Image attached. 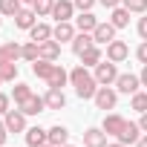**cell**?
<instances>
[{
	"instance_id": "10",
	"label": "cell",
	"mask_w": 147,
	"mask_h": 147,
	"mask_svg": "<svg viewBox=\"0 0 147 147\" xmlns=\"http://www.w3.org/2000/svg\"><path fill=\"white\" fill-rule=\"evenodd\" d=\"M35 23H38V12H35L32 6H29V9H20V12L15 15V26H18V29H26V32H29Z\"/></svg>"
},
{
	"instance_id": "15",
	"label": "cell",
	"mask_w": 147,
	"mask_h": 147,
	"mask_svg": "<svg viewBox=\"0 0 147 147\" xmlns=\"http://www.w3.org/2000/svg\"><path fill=\"white\" fill-rule=\"evenodd\" d=\"M92 38H95V43H110V40H115V26L110 20L107 23H98L95 32H92Z\"/></svg>"
},
{
	"instance_id": "24",
	"label": "cell",
	"mask_w": 147,
	"mask_h": 147,
	"mask_svg": "<svg viewBox=\"0 0 147 147\" xmlns=\"http://www.w3.org/2000/svg\"><path fill=\"white\" fill-rule=\"evenodd\" d=\"M49 38H52V26H46V23H35L29 29V40H35V43H43Z\"/></svg>"
},
{
	"instance_id": "23",
	"label": "cell",
	"mask_w": 147,
	"mask_h": 147,
	"mask_svg": "<svg viewBox=\"0 0 147 147\" xmlns=\"http://www.w3.org/2000/svg\"><path fill=\"white\" fill-rule=\"evenodd\" d=\"M75 26H78V32H90V35H92V32H95V26H98V18H95L92 12H81Z\"/></svg>"
},
{
	"instance_id": "46",
	"label": "cell",
	"mask_w": 147,
	"mask_h": 147,
	"mask_svg": "<svg viewBox=\"0 0 147 147\" xmlns=\"http://www.w3.org/2000/svg\"><path fill=\"white\" fill-rule=\"evenodd\" d=\"M0 23H3V15H0Z\"/></svg>"
},
{
	"instance_id": "40",
	"label": "cell",
	"mask_w": 147,
	"mask_h": 147,
	"mask_svg": "<svg viewBox=\"0 0 147 147\" xmlns=\"http://www.w3.org/2000/svg\"><path fill=\"white\" fill-rule=\"evenodd\" d=\"M138 127H141V133H147V113H141V121H138Z\"/></svg>"
},
{
	"instance_id": "37",
	"label": "cell",
	"mask_w": 147,
	"mask_h": 147,
	"mask_svg": "<svg viewBox=\"0 0 147 147\" xmlns=\"http://www.w3.org/2000/svg\"><path fill=\"white\" fill-rule=\"evenodd\" d=\"M6 138H9V127H6V121H0V147L6 144Z\"/></svg>"
},
{
	"instance_id": "8",
	"label": "cell",
	"mask_w": 147,
	"mask_h": 147,
	"mask_svg": "<svg viewBox=\"0 0 147 147\" xmlns=\"http://www.w3.org/2000/svg\"><path fill=\"white\" fill-rule=\"evenodd\" d=\"M75 15V3L72 0H55V9H52V18L61 23V20H72Z\"/></svg>"
},
{
	"instance_id": "48",
	"label": "cell",
	"mask_w": 147,
	"mask_h": 147,
	"mask_svg": "<svg viewBox=\"0 0 147 147\" xmlns=\"http://www.w3.org/2000/svg\"><path fill=\"white\" fill-rule=\"evenodd\" d=\"M0 84H3V78H0Z\"/></svg>"
},
{
	"instance_id": "39",
	"label": "cell",
	"mask_w": 147,
	"mask_h": 147,
	"mask_svg": "<svg viewBox=\"0 0 147 147\" xmlns=\"http://www.w3.org/2000/svg\"><path fill=\"white\" fill-rule=\"evenodd\" d=\"M101 3H104L107 9H115V6H121V0H101Z\"/></svg>"
},
{
	"instance_id": "44",
	"label": "cell",
	"mask_w": 147,
	"mask_h": 147,
	"mask_svg": "<svg viewBox=\"0 0 147 147\" xmlns=\"http://www.w3.org/2000/svg\"><path fill=\"white\" fill-rule=\"evenodd\" d=\"M20 3H26V6H32V3H35V0H20Z\"/></svg>"
},
{
	"instance_id": "32",
	"label": "cell",
	"mask_w": 147,
	"mask_h": 147,
	"mask_svg": "<svg viewBox=\"0 0 147 147\" xmlns=\"http://www.w3.org/2000/svg\"><path fill=\"white\" fill-rule=\"evenodd\" d=\"M133 110L147 113V92H133Z\"/></svg>"
},
{
	"instance_id": "33",
	"label": "cell",
	"mask_w": 147,
	"mask_h": 147,
	"mask_svg": "<svg viewBox=\"0 0 147 147\" xmlns=\"http://www.w3.org/2000/svg\"><path fill=\"white\" fill-rule=\"evenodd\" d=\"M0 78H3V81H15V78H18V63H6V66H0Z\"/></svg>"
},
{
	"instance_id": "2",
	"label": "cell",
	"mask_w": 147,
	"mask_h": 147,
	"mask_svg": "<svg viewBox=\"0 0 147 147\" xmlns=\"http://www.w3.org/2000/svg\"><path fill=\"white\" fill-rule=\"evenodd\" d=\"M92 75H95V81H98L101 87H110V84H115V78L121 75V72H118V66H115L113 61H101V63L95 66Z\"/></svg>"
},
{
	"instance_id": "17",
	"label": "cell",
	"mask_w": 147,
	"mask_h": 147,
	"mask_svg": "<svg viewBox=\"0 0 147 147\" xmlns=\"http://www.w3.org/2000/svg\"><path fill=\"white\" fill-rule=\"evenodd\" d=\"M20 58V46L18 43H3V46H0V66H6V63H15Z\"/></svg>"
},
{
	"instance_id": "36",
	"label": "cell",
	"mask_w": 147,
	"mask_h": 147,
	"mask_svg": "<svg viewBox=\"0 0 147 147\" xmlns=\"http://www.w3.org/2000/svg\"><path fill=\"white\" fill-rule=\"evenodd\" d=\"M9 104H12V98H9L6 92H0V115H6V113H9Z\"/></svg>"
},
{
	"instance_id": "20",
	"label": "cell",
	"mask_w": 147,
	"mask_h": 147,
	"mask_svg": "<svg viewBox=\"0 0 147 147\" xmlns=\"http://www.w3.org/2000/svg\"><path fill=\"white\" fill-rule=\"evenodd\" d=\"M49 141V133L46 130H40V127H29L26 130V144L29 147H40V144H46Z\"/></svg>"
},
{
	"instance_id": "26",
	"label": "cell",
	"mask_w": 147,
	"mask_h": 147,
	"mask_svg": "<svg viewBox=\"0 0 147 147\" xmlns=\"http://www.w3.org/2000/svg\"><path fill=\"white\" fill-rule=\"evenodd\" d=\"M81 63H84V66H98V63H101V49H98V43L90 46V49L81 55Z\"/></svg>"
},
{
	"instance_id": "5",
	"label": "cell",
	"mask_w": 147,
	"mask_h": 147,
	"mask_svg": "<svg viewBox=\"0 0 147 147\" xmlns=\"http://www.w3.org/2000/svg\"><path fill=\"white\" fill-rule=\"evenodd\" d=\"M127 55H130V46L124 40H110L107 43V61L121 63V61H127Z\"/></svg>"
},
{
	"instance_id": "3",
	"label": "cell",
	"mask_w": 147,
	"mask_h": 147,
	"mask_svg": "<svg viewBox=\"0 0 147 147\" xmlns=\"http://www.w3.org/2000/svg\"><path fill=\"white\" fill-rule=\"evenodd\" d=\"M138 87H141V78H138V75H133V72H121V75L115 78V90H118V92H124V95L138 92Z\"/></svg>"
},
{
	"instance_id": "42",
	"label": "cell",
	"mask_w": 147,
	"mask_h": 147,
	"mask_svg": "<svg viewBox=\"0 0 147 147\" xmlns=\"http://www.w3.org/2000/svg\"><path fill=\"white\" fill-rule=\"evenodd\" d=\"M136 147H147V136H141V138L136 141Z\"/></svg>"
},
{
	"instance_id": "6",
	"label": "cell",
	"mask_w": 147,
	"mask_h": 147,
	"mask_svg": "<svg viewBox=\"0 0 147 147\" xmlns=\"http://www.w3.org/2000/svg\"><path fill=\"white\" fill-rule=\"evenodd\" d=\"M18 110H20V113H26V115H38V113H43V110H46V101H43L40 95H35V92H32L26 101H20V104H18Z\"/></svg>"
},
{
	"instance_id": "13",
	"label": "cell",
	"mask_w": 147,
	"mask_h": 147,
	"mask_svg": "<svg viewBox=\"0 0 147 147\" xmlns=\"http://www.w3.org/2000/svg\"><path fill=\"white\" fill-rule=\"evenodd\" d=\"M90 46H95V38H92L90 32H78L75 38H72V52H75L78 58H81V55H84Z\"/></svg>"
},
{
	"instance_id": "47",
	"label": "cell",
	"mask_w": 147,
	"mask_h": 147,
	"mask_svg": "<svg viewBox=\"0 0 147 147\" xmlns=\"http://www.w3.org/2000/svg\"><path fill=\"white\" fill-rule=\"evenodd\" d=\"M63 147H72V144H63Z\"/></svg>"
},
{
	"instance_id": "9",
	"label": "cell",
	"mask_w": 147,
	"mask_h": 147,
	"mask_svg": "<svg viewBox=\"0 0 147 147\" xmlns=\"http://www.w3.org/2000/svg\"><path fill=\"white\" fill-rule=\"evenodd\" d=\"M78 32H75V26H72L69 20H61V23H55V29H52V38L58 40V43H66V40H72Z\"/></svg>"
},
{
	"instance_id": "29",
	"label": "cell",
	"mask_w": 147,
	"mask_h": 147,
	"mask_svg": "<svg viewBox=\"0 0 147 147\" xmlns=\"http://www.w3.org/2000/svg\"><path fill=\"white\" fill-rule=\"evenodd\" d=\"M32 9L38 12V18H46V15H52V9H55V0H35Z\"/></svg>"
},
{
	"instance_id": "21",
	"label": "cell",
	"mask_w": 147,
	"mask_h": 147,
	"mask_svg": "<svg viewBox=\"0 0 147 147\" xmlns=\"http://www.w3.org/2000/svg\"><path fill=\"white\" fill-rule=\"evenodd\" d=\"M52 69H55V61H43V58L32 61V72H35L38 78H43V81H49V75H52Z\"/></svg>"
},
{
	"instance_id": "19",
	"label": "cell",
	"mask_w": 147,
	"mask_h": 147,
	"mask_svg": "<svg viewBox=\"0 0 147 147\" xmlns=\"http://www.w3.org/2000/svg\"><path fill=\"white\" fill-rule=\"evenodd\" d=\"M46 133H49V144H52V147H63V144H66V138H69V130H66V127H61V124L49 127Z\"/></svg>"
},
{
	"instance_id": "43",
	"label": "cell",
	"mask_w": 147,
	"mask_h": 147,
	"mask_svg": "<svg viewBox=\"0 0 147 147\" xmlns=\"http://www.w3.org/2000/svg\"><path fill=\"white\" fill-rule=\"evenodd\" d=\"M107 147H127V144H121V141H115V144H107Z\"/></svg>"
},
{
	"instance_id": "31",
	"label": "cell",
	"mask_w": 147,
	"mask_h": 147,
	"mask_svg": "<svg viewBox=\"0 0 147 147\" xmlns=\"http://www.w3.org/2000/svg\"><path fill=\"white\" fill-rule=\"evenodd\" d=\"M121 6L127 12H136V15H144L147 12V0H121Z\"/></svg>"
},
{
	"instance_id": "34",
	"label": "cell",
	"mask_w": 147,
	"mask_h": 147,
	"mask_svg": "<svg viewBox=\"0 0 147 147\" xmlns=\"http://www.w3.org/2000/svg\"><path fill=\"white\" fill-rule=\"evenodd\" d=\"M72 3H75L78 12H90V9L95 6V0H72Z\"/></svg>"
},
{
	"instance_id": "25",
	"label": "cell",
	"mask_w": 147,
	"mask_h": 147,
	"mask_svg": "<svg viewBox=\"0 0 147 147\" xmlns=\"http://www.w3.org/2000/svg\"><path fill=\"white\" fill-rule=\"evenodd\" d=\"M110 23H113L115 29H124V26L130 23V12H127L124 6H115V9H113V15H110Z\"/></svg>"
},
{
	"instance_id": "38",
	"label": "cell",
	"mask_w": 147,
	"mask_h": 147,
	"mask_svg": "<svg viewBox=\"0 0 147 147\" xmlns=\"http://www.w3.org/2000/svg\"><path fill=\"white\" fill-rule=\"evenodd\" d=\"M138 35H141V40H147V18L138 20Z\"/></svg>"
},
{
	"instance_id": "41",
	"label": "cell",
	"mask_w": 147,
	"mask_h": 147,
	"mask_svg": "<svg viewBox=\"0 0 147 147\" xmlns=\"http://www.w3.org/2000/svg\"><path fill=\"white\" fill-rule=\"evenodd\" d=\"M138 78H141V87H147V63H144V69H141V75H138Z\"/></svg>"
},
{
	"instance_id": "7",
	"label": "cell",
	"mask_w": 147,
	"mask_h": 147,
	"mask_svg": "<svg viewBox=\"0 0 147 147\" xmlns=\"http://www.w3.org/2000/svg\"><path fill=\"white\" fill-rule=\"evenodd\" d=\"M3 121H6L9 133H26V113H20V110H9Z\"/></svg>"
},
{
	"instance_id": "35",
	"label": "cell",
	"mask_w": 147,
	"mask_h": 147,
	"mask_svg": "<svg viewBox=\"0 0 147 147\" xmlns=\"http://www.w3.org/2000/svg\"><path fill=\"white\" fill-rule=\"evenodd\" d=\"M136 58H138L141 63H147V40H141V43H138V49H136Z\"/></svg>"
},
{
	"instance_id": "45",
	"label": "cell",
	"mask_w": 147,
	"mask_h": 147,
	"mask_svg": "<svg viewBox=\"0 0 147 147\" xmlns=\"http://www.w3.org/2000/svg\"><path fill=\"white\" fill-rule=\"evenodd\" d=\"M40 147H52V144H49V141H46V144H40Z\"/></svg>"
},
{
	"instance_id": "4",
	"label": "cell",
	"mask_w": 147,
	"mask_h": 147,
	"mask_svg": "<svg viewBox=\"0 0 147 147\" xmlns=\"http://www.w3.org/2000/svg\"><path fill=\"white\" fill-rule=\"evenodd\" d=\"M95 107L98 110H113L115 107V101H118V92L113 90V87H98V92H95Z\"/></svg>"
},
{
	"instance_id": "1",
	"label": "cell",
	"mask_w": 147,
	"mask_h": 147,
	"mask_svg": "<svg viewBox=\"0 0 147 147\" xmlns=\"http://www.w3.org/2000/svg\"><path fill=\"white\" fill-rule=\"evenodd\" d=\"M69 84L75 87V95H78V98H95V92H98V87H101V84L95 81V75H92L84 63L69 72Z\"/></svg>"
},
{
	"instance_id": "11",
	"label": "cell",
	"mask_w": 147,
	"mask_h": 147,
	"mask_svg": "<svg viewBox=\"0 0 147 147\" xmlns=\"http://www.w3.org/2000/svg\"><path fill=\"white\" fill-rule=\"evenodd\" d=\"M43 101H46V110H63L66 107V95L58 87H49V92L43 95Z\"/></svg>"
},
{
	"instance_id": "14",
	"label": "cell",
	"mask_w": 147,
	"mask_h": 147,
	"mask_svg": "<svg viewBox=\"0 0 147 147\" xmlns=\"http://www.w3.org/2000/svg\"><path fill=\"white\" fill-rule=\"evenodd\" d=\"M124 124H127V118H121V115H104L101 130H104L107 136H115V138H118V133L124 130Z\"/></svg>"
},
{
	"instance_id": "18",
	"label": "cell",
	"mask_w": 147,
	"mask_h": 147,
	"mask_svg": "<svg viewBox=\"0 0 147 147\" xmlns=\"http://www.w3.org/2000/svg\"><path fill=\"white\" fill-rule=\"evenodd\" d=\"M40 58H43V61H58V58H61V43H58L55 38L43 40V43H40Z\"/></svg>"
},
{
	"instance_id": "12",
	"label": "cell",
	"mask_w": 147,
	"mask_h": 147,
	"mask_svg": "<svg viewBox=\"0 0 147 147\" xmlns=\"http://www.w3.org/2000/svg\"><path fill=\"white\" fill-rule=\"evenodd\" d=\"M84 147H107V133L101 127H90L84 133Z\"/></svg>"
},
{
	"instance_id": "28",
	"label": "cell",
	"mask_w": 147,
	"mask_h": 147,
	"mask_svg": "<svg viewBox=\"0 0 147 147\" xmlns=\"http://www.w3.org/2000/svg\"><path fill=\"white\" fill-rule=\"evenodd\" d=\"M20 58H26V61H38V58H40V43H35V40L23 43V46H20Z\"/></svg>"
},
{
	"instance_id": "30",
	"label": "cell",
	"mask_w": 147,
	"mask_h": 147,
	"mask_svg": "<svg viewBox=\"0 0 147 147\" xmlns=\"http://www.w3.org/2000/svg\"><path fill=\"white\" fill-rule=\"evenodd\" d=\"M29 95H32V87H29V84H15V90H12V98H15V104L26 101Z\"/></svg>"
},
{
	"instance_id": "22",
	"label": "cell",
	"mask_w": 147,
	"mask_h": 147,
	"mask_svg": "<svg viewBox=\"0 0 147 147\" xmlns=\"http://www.w3.org/2000/svg\"><path fill=\"white\" fill-rule=\"evenodd\" d=\"M66 81H69V72L61 66V63H55V69H52V75H49V87H58V90H63L66 87Z\"/></svg>"
},
{
	"instance_id": "16",
	"label": "cell",
	"mask_w": 147,
	"mask_h": 147,
	"mask_svg": "<svg viewBox=\"0 0 147 147\" xmlns=\"http://www.w3.org/2000/svg\"><path fill=\"white\" fill-rule=\"evenodd\" d=\"M138 138H141V127H138V124H133V121H127V124H124V130L118 133V141H121V144H136Z\"/></svg>"
},
{
	"instance_id": "27",
	"label": "cell",
	"mask_w": 147,
	"mask_h": 147,
	"mask_svg": "<svg viewBox=\"0 0 147 147\" xmlns=\"http://www.w3.org/2000/svg\"><path fill=\"white\" fill-rule=\"evenodd\" d=\"M20 9H23L20 0H0V15H6V18H15Z\"/></svg>"
}]
</instances>
